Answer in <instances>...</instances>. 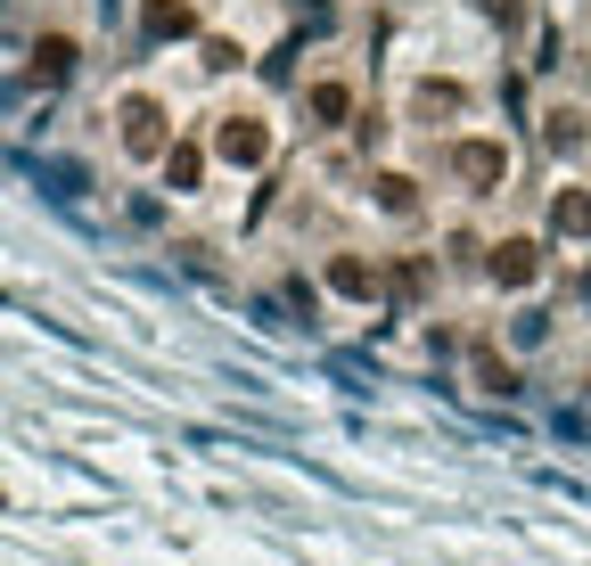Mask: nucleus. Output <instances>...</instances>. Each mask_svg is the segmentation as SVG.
Masks as SVG:
<instances>
[{"instance_id": "nucleus-2", "label": "nucleus", "mask_w": 591, "mask_h": 566, "mask_svg": "<svg viewBox=\"0 0 591 566\" xmlns=\"http://www.w3.org/2000/svg\"><path fill=\"white\" fill-rule=\"evenodd\" d=\"M558 230H591V198H567V205H558Z\"/></svg>"}, {"instance_id": "nucleus-1", "label": "nucleus", "mask_w": 591, "mask_h": 566, "mask_svg": "<svg viewBox=\"0 0 591 566\" xmlns=\"http://www.w3.org/2000/svg\"><path fill=\"white\" fill-rule=\"evenodd\" d=\"M535 272V247H501V279H526Z\"/></svg>"}]
</instances>
